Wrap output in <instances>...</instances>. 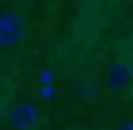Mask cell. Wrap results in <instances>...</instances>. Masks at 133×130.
Returning a JSON list of instances; mask_svg holds the SVG:
<instances>
[{
    "label": "cell",
    "instance_id": "6da1fadb",
    "mask_svg": "<svg viewBox=\"0 0 133 130\" xmlns=\"http://www.w3.org/2000/svg\"><path fill=\"white\" fill-rule=\"evenodd\" d=\"M25 16L22 13H16V10H0V48H16V44H22L25 38Z\"/></svg>",
    "mask_w": 133,
    "mask_h": 130
},
{
    "label": "cell",
    "instance_id": "7a4b0ae2",
    "mask_svg": "<svg viewBox=\"0 0 133 130\" xmlns=\"http://www.w3.org/2000/svg\"><path fill=\"white\" fill-rule=\"evenodd\" d=\"M105 86L111 92H127L133 86V63L127 57H111L105 67Z\"/></svg>",
    "mask_w": 133,
    "mask_h": 130
},
{
    "label": "cell",
    "instance_id": "3957f363",
    "mask_svg": "<svg viewBox=\"0 0 133 130\" xmlns=\"http://www.w3.org/2000/svg\"><path fill=\"white\" fill-rule=\"evenodd\" d=\"M6 121H10L13 130H35L38 121H41V111L32 105V102H16V105L10 108Z\"/></svg>",
    "mask_w": 133,
    "mask_h": 130
},
{
    "label": "cell",
    "instance_id": "277c9868",
    "mask_svg": "<svg viewBox=\"0 0 133 130\" xmlns=\"http://www.w3.org/2000/svg\"><path fill=\"white\" fill-rule=\"evenodd\" d=\"M76 95H79L82 102L95 99V83H92V79H79V83H76Z\"/></svg>",
    "mask_w": 133,
    "mask_h": 130
},
{
    "label": "cell",
    "instance_id": "5b68a950",
    "mask_svg": "<svg viewBox=\"0 0 133 130\" xmlns=\"http://www.w3.org/2000/svg\"><path fill=\"white\" fill-rule=\"evenodd\" d=\"M117 130H133V121H124V124H117Z\"/></svg>",
    "mask_w": 133,
    "mask_h": 130
}]
</instances>
